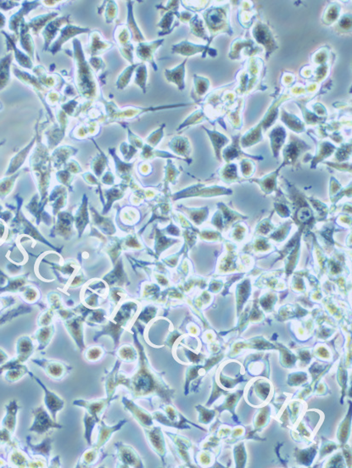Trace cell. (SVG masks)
Here are the masks:
<instances>
[{
	"label": "cell",
	"mask_w": 352,
	"mask_h": 468,
	"mask_svg": "<svg viewBox=\"0 0 352 468\" xmlns=\"http://www.w3.org/2000/svg\"><path fill=\"white\" fill-rule=\"evenodd\" d=\"M37 141L39 145L31 158V167L39 181V189L41 192L42 200L47 196V189L50 179V161L46 148L40 142V136L37 129Z\"/></svg>",
	"instance_id": "3957f363"
},
{
	"label": "cell",
	"mask_w": 352,
	"mask_h": 468,
	"mask_svg": "<svg viewBox=\"0 0 352 468\" xmlns=\"http://www.w3.org/2000/svg\"><path fill=\"white\" fill-rule=\"evenodd\" d=\"M39 3L40 2H39V1H33V2H26H26H24L22 4L23 7L21 8V10H20L18 13L16 14L13 16V18L11 20V28L17 33L19 25L24 21L23 16L27 15L31 10H33V9L37 8L38 6H40Z\"/></svg>",
	"instance_id": "d4e9b609"
},
{
	"label": "cell",
	"mask_w": 352,
	"mask_h": 468,
	"mask_svg": "<svg viewBox=\"0 0 352 468\" xmlns=\"http://www.w3.org/2000/svg\"><path fill=\"white\" fill-rule=\"evenodd\" d=\"M121 365H122V362L120 359H117L112 370L110 371V372L107 370L104 371L105 375L103 378V381H104V388H105V392H107V397H108V398H118V396L115 395V393H116V390H117V387H118L117 386V374L119 372Z\"/></svg>",
	"instance_id": "9a60e30c"
},
{
	"label": "cell",
	"mask_w": 352,
	"mask_h": 468,
	"mask_svg": "<svg viewBox=\"0 0 352 468\" xmlns=\"http://www.w3.org/2000/svg\"><path fill=\"white\" fill-rule=\"evenodd\" d=\"M87 198L84 196L83 199V203L81 204L80 208L78 210V213H76V227L78 228L79 236L82 235L83 231L85 229V227L88 223V207H87Z\"/></svg>",
	"instance_id": "f1b7e54d"
},
{
	"label": "cell",
	"mask_w": 352,
	"mask_h": 468,
	"mask_svg": "<svg viewBox=\"0 0 352 468\" xmlns=\"http://www.w3.org/2000/svg\"><path fill=\"white\" fill-rule=\"evenodd\" d=\"M136 71L135 83L142 88L143 93H146V81H147V68L145 64H139Z\"/></svg>",
	"instance_id": "f35d334b"
},
{
	"label": "cell",
	"mask_w": 352,
	"mask_h": 468,
	"mask_svg": "<svg viewBox=\"0 0 352 468\" xmlns=\"http://www.w3.org/2000/svg\"><path fill=\"white\" fill-rule=\"evenodd\" d=\"M110 154H112L113 157L115 158V161L117 163V172H118L120 176L123 175L124 176H128V172H129L132 168V164H125L122 163L120 161L119 158L117 157V155H115V149L113 150H111L110 149ZM123 176V177H124Z\"/></svg>",
	"instance_id": "60d3db41"
},
{
	"label": "cell",
	"mask_w": 352,
	"mask_h": 468,
	"mask_svg": "<svg viewBox=\"0 0 352 468\" xmlns=\"http://www.w3.org/2000/svg\"><path fill=\"white\" fill-rule=\"evenodd\" d=\"M98 298H99V295L98 294H93V293L89 291L88 289H87L86 292L84 293V301H85L86 305H88L90 307H98V305H99V304H98Z\"/></svg>",
	"instance_id": "ee69618b"
},
{
	"label": "cell",
	"mask_w": 352,
	"mask_h": 468,
	"mask_svg": "<svg viewBox=\"0 0 352 468\" xmlns=\"http://www.w3.org/2000/svg\"><path fill=\"white\" fill-rule=\"evenodd\" d=\"M76 61V86L82 95L86 98H93L97 94V83L90 65L86 61L80 42L73 40Z\"/></svg>",
	"instance_id": "7a4b0ae2"
},
{
	"label": "cell",
	"mask_w": 352,
	"mask_h": 468,
	"mask_svg": "<svg viewBox=\"0 0 352 468\" xmlns=\"http://www.w3.org/2000/svg\"><path fill=\"white\" fill-rule=\"evenodd\" d=\"M132 4H133V2H131V1H128V4H127V8H128L127 26H128V28H129L130 33H131V36L132 37V39H134L135 41L138 42L140 44L141 42L145 40V38L143 36L142 33L140 32L139 29L137 27V24L135 22L134 18H133Z\"/></svg>",
	"instance_id": "1f68e13d"
},
{
	"label": "cell",
	"mask_w": 352,
	"mask_h": 468,
	"mask_svg": "<svg viewBox=\"0 0 352 468\" xmlns=\"http://www.w3.org/2000/svg\"><path fill=\"white\" fill-rule=\"evenodd\" d=\"M91 65H93V67L95 68L96 70H98L99 69H102L104 67V62L101 59H99L98 57H92V59L90 60Z\"/></svg>",
	"instance_id": "db71d44e"
},
{
	"label": "cell",
	"mask_w": 352,
	"mask_h": 468,
	"mask_svg": "<svg viewBox=\"0 0 352 468\" xmlns=\"http://www.w3.org/2000/svg\"><path fill=\"white\" fill-rule=\"evenodd\" d=\"M107 455L104 454L102 450H98L91 446L88 450L83 453L80 459L78 460L77 467H89L92 465H95L98 463V458L105 457Z\"/></svg>",
	"instance_id": "603a6c76"
},
{
	"label": "cell",
	"mask_w": 352,
	"mask_h": 468,
	"mask_svg": "<svg viewBox=\"0 0 352 468\" xmlns=\"http://www.w3.org/2000/svg\"><path fill=\"white\" fill-rule=\"evenodd\" d=\"M49 467H61V464L60 461V456H55L50 460V462L48 464Z\"/></svg>",
	"instance_id": "6f0895ef"
},
{
	"label": "cell",
	"mask_w": 352,
	"mask_h": 468,
	"mask_svg": "<svg viewBox=\"0 0 352 468\" xmlns=\"http://www.w3.org/2000/svg\"><path fill=\"white\" fill-rule=\"evenodd\" d=\"M20 406L17 404V401H13L9 404L7 406V415L4 420V425L8 428L10 432L13 434L16 427V415L18 412Z\"/></svg>",
	"instance_id": "f546056e"
},
{
	"label": "cell",
	"mask_w": 352,
	"mask_h": 468,
	"mask_svg": "<svg viewBox=\"0 0 352 468\" xmlns=\"http://www.w3.org/2000/svg\"><path fill=\"white\" fill-rule=\"evenodd\" d=\"M17 447L18 446H16V449L11 452V462L19 467H29V463L31 458L30 457L28 453L26 452V449L25 451H22L21 450H18Z\"/></svg>",
	"instance_id": "e575fe53"
},
{
	"label": "cell",
	"mask_w": 352,
	"mask_h": 468,
	"mask_svg": "<svg viewBox=\"0 0 352 468\" xmlns=\"http://www.w3.org/2000/svg\"><path fill=\"white\" fill-rule=\"evenodd\" d=\"M85 320L83 319V316H77L76 314L69 318L63 320L68 334L72 337V339L75 342L76 345L82 352L84 351L86 349L84 336H83V322Z\"/></svg>",
	"instance_id": "ba28073f"
},
{
	"label": "cell",
	"mask_w": 352,
	"mask_h": 468,
	"mask_svg": "<svg viewBox=\"0 0 352 468\" xmlns=\"http://www.w3.org/2000/svg\"><path fill=\"white\" fill-rule=\"evenodd\" d=\"M117 399L115 398H102L93 400V401H86V400H75L73 401V405L79 407H83L86 409L88 413L92 415L93 417H95L98 422H100L102 416L104 414V411L107 410V407L112 403V401H115Z\"/></svg>",
	"instance_id": "9c48e42d"
},
{
	"label": "cell",
	"mask_w": 352,
	"mask_h": 468,
	"mask_svg": "<svg viewBox=\"0 0 352 468\" xmlns=\"http://www.w3.org/2000/svg\"><path fill=\"white\" fill-rule=\"evenodd\" d=\"M22 291H23L22 295H23L24 300H25V301H26V302H35V301H37L38 299H39V293L38 290H36L35 287H23Z\"/></svg>",
	"instance_id": "7bdbcfd3"
},
{
	"label": "cell",
	"mask_w": 352,
	"mask_h": 468,
	"mask_svg": "<svg viewBox=\"0 0 352 468\" xmlns=\"http://www.w3.org/2000/svg\"><path fill=\"white\" fill-rule=\"evenodd\" d=\"M138 65L139 64H132V65H129L128 67L126 68V70H123V73L120 75L118 81L117 82V88H119V89H123L128 85L130 79H131L132 74H133V71L137 69Z\"/></svg>",
	"instance_id": "74e56055"
},
{
	"label": "cell",
	"mask_w": 352,
	"mask_h": 468,
	"mask_svg": "<svg viewBox=\"0 0 352 468\" xmlns=\"http://www.w3.org/2000/svg\"><path fill=\"white\" fill-rule=\"evenodd\" d=\"M55 333V326L53 324H50L49 326L40 327V329L35 333L32 337V339H35L39 343L38 350L42 351L46 349L47 346L52 340Z\"/></svg>",
	"instance_id": "44dd1931"
},
{
	"label": "cell",
	"mask_w": 352,
	"mask_h": 468,
	"mask_svg": "<svg viewBox=\"0 0 352 468\" xmlns=\"http://www.w3.org/2000/svg\"><path fill=\"white\" fill-rule=\"evenodd\" d=\"M57 177L58 179H59V182H60L61 184L67 185L68 187L71 186L70 180L72 179V177H71L70 171H59L57 173Z\"/></svg>",
	"instance_id": "816d5d0a"
},
{
	"label": "cell",
	"mask_w": 352,
	"mask_h": 468,
	"mask_svg": "<svg viewBox=\"0 0 352 468\" xmlns=\"http://www.w3.org/2000/svg\"><path fill=\"white\" fill-rule=\"evenodd\" d=\"M127 422H128V420L122 419L117 424L108 426L104 422V420H100V422L98 423V431L97 440L91 446L96 449V450H102L104 445H107L108 441L111 440L112 435H114L115 433H117V431H119Z\"/></svg>",
	"instance_id": "8fae6325"
},
{
	"label": "cell",
	"mask_w": 352,
	"mask_h": 468,
	"mask_svg": "<svg viewBox=\"0 0 352 468\" xmlns=\"http://www.w3.org/2000/svg\"><path fill=\"white\" fill-rule=\"evenodd\" d=\"M122 401L124 408L127 410V411H129L132 417L137 421L141 427H150L153 426V416L150 412H148L141 406H137V404L134 403V401L127 398V396H123Z\"/></svg>",
	"instance_id": "30bf717a"
},
{
	"label": "cell",
	"mask_w": 352,
	"mask_h": 468,
	"mask_svg": "<svg viewBox=\"0 0 352 468\" xmlns=\"http://www.w3.org/2000/svg\"><path fill=\"white\" fill-rule=\"evenodd\" d=\"M57 16L58 13L56 12H51V13L44 14L42 16H37L35 18L31 19L30 23L27 24L29 29L31 28L33 31L34 34L38 35L44 26H46Z\"/></svg>",
	"instance_id": "4316f807"
},
{
	"label": "cell",
	"mask_w": 352,
	"mask_h": 468,
	"mask_svg": "<svg viewBox=\"0 0 352 468\" xmlns=\"http://www.w3.org/2000/svg\"><path fill=\"white\" fill-rule=\"evenodd\" d=\"M70 16H62L57 19H54L53 21H50L44 28V31L42 32L44 39V50H49V45L55 39V35L57 34L60 26L63 24H68V19Z\"/></svg>",
	"instance_id": "e0dca14e"
},
{
	"label": "cell",
	"mask_w": 352,
	"mask_h": 468,
	"mask_svg": "<svg viewBox=\"0 0 352 468\" xmlns=\"http://www.w3.org/2000/svg\"><path fill=\"white\" fill-rule=\"evenodd\" d=\"M21 45L31 59H34V43L29 33V27L25 21L21 22Z\"/></svg>",
	"instance_id": "83f0119b"
},
{
	"label": "cell",
	"mask_w": 352,
	"mask_h": 468,
	"mask_svg": "<svg viewBox=\"0 0 352 468\" xmlns=\"http://www.w3.org/2000/svg\"><path fill=\"white\" fill-rule=\"evenodd\" d=\"M133 339L138 353L137 368L132 376H127L119 370L117 374V386L123 385L129 390L133 400L150 399L154 393H158L160 378L157 373L152 369L146 355L145 348L137 338V331L134 327Z\"/></svg>",
	"instance_id": "6da1fadb"
},
{
	"label": "cell",
	"mask_w": 352,
	"mask_h": 468,
	"mask_svg": "<svg viewBox=\"0 0 352 468\" xmlns=\"http://www.w3.org/2000/svg\"><path fill=\"white\" fill-rule=\"evenodd\" d=\"M114 176H113V174H112L111 171L107 172V174H105V175L103 176V178H102V182H103L104 184H107V185H112V184H114Z\"/></svg>",
	"instance_id": "9f6ffc18"
},
{
	"label": "cell",
	"mask_w": 352,
	"mask_h": 468,
	"mask_svg": "<svg viewBox=\"0 0 352 468\" xmlns=\"http://www.w3.org/2000/svg\"><path fill=\"white\" fill-rule=\"evenodd\" d=\"M53 316H54V310L49 309V310H46L44 313L42 314L41 316H39V321H38L39 326L46 327L52 324Z\"/></svg>",
	"instance_id": "bcb514c9"
},
{
	"label": "cell",
	"mask_w": 352,
	"mask_h": 468,
	"mask_svg": "<svg viewBox=\"0 0 352 468\" xmlns=\"http://www.w3.org/2000/svg\"><path fill=\"white\" fill-rule=\"evenodd\" d=\"M31 373L26 365H23L21 363L16 364L13 366L12 368H10V371L6 373V380L10 383H16L17 381L20 380L21 378H23L24 376Z\"/></svg>",
	"instance_id": "836d02e7"
},
{
	"label": "cell",
	"mask_w": 352,
	"mask_h": 468,
	"mask_svg": "<svg viewBox=\"0 0 352 468\" xmlns=\"http://www.w3.org/2000/svg\"><path fill=\"white\" fill-rule=\"evenodd\" d=\"M88 32H90V29L83 28L80 26L67 24L64 28L61 29L60 38L54 43L52 46L49 47V51L51 52L53 55H55L57 52H59V50H60L63 44L69 39L77 36L78 34L88 33Z\"/></svg>",
	"instance_id": "4fadbf2b"
},
{
	"label": "cell",
	"mask_w": 352,
	"mask_h": 468,
	"mask_svg": "<svg viewBox=\"0 0 352 468\" xmlns=\"http://www.w3.org/2000/svg\"><path fill=\"white\" fill-rule=\"evenodd\" d=\"M77 152H78V150H76L74 148L70 147V146H67V145L61 146V147L56 149L55 152L53 153L52 156L53 160L55 161V167L60 168L63 164L66 162L69 157H71L72 155H75Z\"/></svg>",
	"instance_id": "484cf974"
},
{
	"label": "cell",
	"mask_w": 352,
	"mask_h": 468,
	"mask_svg": "<svg viewBox=\"0 0 352 468\" xmlns=\"http://www.w3.org/2000/svg\"><path fill=\"white\" fill-rule=\"evenodd\" d=\"M121 151H122V155L124 156L125 160L129 161L132 159L133 155L136 154L137 150L134 149L132 145H127L126 142H122V145H121Z\"/></svg>",
	"instance_id": "c3c4849f"
},
{
	"label": "cell",
	"mask_w": 352,
	"mask_h": 468,
	"mask_svg": "<svg viewBox=\"0 0 352 468\" xmlns=\"http://www.w3.org/2000/svg\"><path fill=\"white\" fill-rule=\"evenodd\" d=\"M31 361L34 364L41 368L44 371V373H46V375L49 378H52L53 380H62L73 369L71 366L65 364V362L55 359L32 358Z\"/></svg>",
	"instance_id": "5b68a950"
},
{
	"label": "cell",
	"mask_w": 352,
	"mask_h": 468,
	"mask_svg": "<svg viewBox=\"0 0 352 468\" xmlns=\"http://www.w3.org/2000/svg\"><path fill=\"white\" fill-rule=\"evenodd\" d=\"M125 329L120 327L119 325L115 323L112 321H110L108 324H105L103 326L100 331L97 332L95 336L93 338L94 341H97L100 337L104 335H110L112 337L113 341H114V349H117V346L119 344L120 338L122 333L124 332Z\"/></svg>",
	"instance_id": "ffe728a7"
},
{
	"label": "cell",
	"mask_w": 352,
	"mask_h": 468,
	"mask_svg": "<svg viewBox=\"0 0 352 468\" xmlns=\"http://www.w3.org/2000/svg\"><path fill=\"white\" fill-rule=\"evenodd\" d=\"M67 171L73 173H78V171H81L80 166L78 165V162L72 161L70 163L68 164Z\"/></svg>",
	"instance_id": "11a10c76"
},
{
	"label": "cell",
	"mask_w": 352,
	"mask_h": 468,
	"mask_svg": "<svg viewBox=\"0 0 352 468\" xmlns=\"http://www.w3.org/2000/svg\"><path fill=\"white\" fill-rule=\"evenodd\" d=\"M98 420L95 417H93L92 415L88 413V411H85L84 417H83V423L85 427V433H84V438H85L86 442L88 445L91 446L93 445L92 443V434H93V428L95 427L96 424L98 423Z\"/></svg>",
	"instance_id": "d590c367"
},
{
	"label": "cell",
	"mask_w": 352,
	"mask_h": 468,
	"mask_svg": "<svg viewBox=\"0 0 352 468\" xmlns=\"http://www.w3.org/2000/svg\"><path fill=\"white\" fill-rule=\"evenodd\" d=\"M29 376L31 377L34 381L41 387L42 389L44 392V406L49 411V414L51 415L53 419L56 421V416L59 411H61L65 407V401L60 398V396L56 394L55 392L50 390L44 385V383L39 379L37 376L34 375L33 373H29Z\"/></svg>",
	"instance_id": "52a82bcc"
},
{
	"label": "cell",
	"mask_w": 352,
	"mask_h": 468,
	"mask_svg": "<svg viewBox=\"0 0 352 468\" xmlns=\"http://www.w3.org/2000/svg\"><path fill=\"white\" fill-rule=\"evenodd\" d=\"M156 308L151 306V305H149V306H146V307L144 308V310L141 311L139 316L137 317V321L138 322H144V323L147 324L148 322H150L151 321V319L153 318L154 316H156Z\"/></svg>",
	"instance_id": "b9f144b4"
},
{
	"label": "cell",
	"mask_w": 352,
	"mask_h": 468,
	"mask_svg": "<svg viewBox=\"0 0 352 468\" xmlns=\"http://www.w3.org/2000/svg\"><path fill=\"white\" fill-rule=\"evenodd\" d=\"M128 133H129V141L130 142H132V146H135V147L137 148H142V139H141L139 137H137L136 135L133 134L132 131H130L129 129H128Z\"/></svg>",
	"instance_id": "f5cc1de1"
},
{
	"label": "cell",
	"mask_w": 352,
	"mask_h": 468,
	"mask_svg": "<svg viewBox=\"0 0 352 468\" xmlns=\"http://www.w3.org/2000/svg\"><path fill=\"white\" fill-rule=\"evenodd\" d=\"M100 155H98L96 157V159L93 160V162H92V168H93V171L95 172L97 176H99L101 175L102 172L104 171V168H105V166L107 165V158L105 157L104 153L100 152Z\"/></svg>",
	"instance_id": "ab89813d"
},
{
	"label": "cell",
	"mask_w": 352,
	"mask_h": 468,
	"mask_svg": "<svg viewBox=\"0 0 352 468\" xmlns=\"http://www.w3.org/2000/svg\"><path fill=\"white\" fill-rule=\"evenodd\" d=\"M143 428H144V432H145L148 442L150 444V447L152 448V450L155 452L157 453V455L161 456V459H163L166 450H165V443H164L161 428L154 427V425L150 427H143Z\"/></svg>",
	"instance_id": "5bb4252c"
},
{
	"label": "cell",
	"mask_w": 352,
	"mask_h": 468,
	"mask_svg": "<svg viewBox=\"0 0 352 468\" xmlns=\"http://www.w3.org/2000/svg\"><path fill=\"white\" fill-rule=\"evenodd\" d=\"M34 347L32 339L29 336H21L16 343V354L17 359L21 363L26 362L33 354Z\"/></svg>",
	"instance_id": "ac0fdd59"
},
{
	"label": "cell",
	"mask_w": 352,
	"mask_h": 468,
	"mask_svg": "<svg viewBox=\"0 0 352 468\" xmlns=\"http://www.w3.org/2000/svg\"><path fill=\"white\" fill-rule=\"evenodd\" d=\"M48 300L50 304V309L52 310H61L62 308V303H61V297L60 295L56 293H50L48 295Z\"/></svg>",
	"instance_id": "f6af8a7d"
},
{
	"label": "cell",
	"mask_w": 352,
	"mask_h": 468,
	"mask_svg": "<svg viewBox=\"0 0 352 468\" xmlns=\"http://www.w3.org/2000/svg\"><path fill=\"white\" fill-rule=\"evenodd\" d=\"M117 449V462L118 467H144L142 458L132 446L123 443H116Z\"/></svg>",
	"instance_id": "8992f818"
},
{
	"label": "cell",
	"mask_w": 352,
	"mask_h": 468,
	"mask_svg": "<svg viewBox=\"0 0 352 468\" xmlns=\"http://www.w3.org/2000/svg\"><path fill=\"white\" fill-rule=\"evenodd\" d=\"M108 3L109 4L107 6V12H105V16H107L105 18H107V23H111L117 16V6L114 1H110Z\"/></svg>",
	"instance_id": "7dc6e473"
},
{
	"label": "cell",
	"mask_w": 352,
	"mask_h": 468,
	"mask_svg": "<svg viewBox=\"0 0 352 468\" xmlns=\"http://www.w3.org/2000/svg\"><path fill=\"white\" fill-rule=\"evenodd\" d=\"M91 55H95L102 54L107 49L112 48V44L108 42L103 41L101 36L98 34V31H93L91 35Z\"/></svg>",
	"instance_id": "4dcf8cb0"
},
{
	"label": "cell",
	"mask_w": 352,
	"mask_h": 468,
	"mask_svg": "<svg viewBox=\"0 0 352 468\" xmlns=\"http://www.w3.org/2000/svg\"><path fill=\"white\" fill-rule=\"evenodd\" d=\"M162 42L163 40H159L153 43H140L136 49L137 57L141 60L150 62L156 70V64L153 60V55L155 50L161 45Z\"/></svg>",
	"instance_id": "d6986e66"
},
{
	"label": "cell",
	"mask_w": 352,
	"mask_h": 468,
	"mask_svg": "<svg viewBox=\"0 0 352 468\" xmlns=\"http://www.w3.org/2000/svg\"><path fill=\"white\" fill-rule=\"evenodd\" d=\"M35 141H37V135H35V137L32 138L31 142L29 145H26V147L24 148L23 150H21V152H19L17 155L15 156L13 158V161L11 162V168L8 171L9 172H14V171L18 170L20 167H21V165L24 163V161H26V157L28 155V153L30 152L31 148L34 145V142Z\"/></svg>",
	"instance_id": "d6a6232c"
},
{
	"label": "cell",
	"mask_w": 352,
	"mask_h": 468,
	"mask_svg": "<svg viewBox=\"0 0 352 468\" xmlns=\"http://www.w3.org/2000/svg\"><path fill=\"white\" fill-rule=\"evenodd\" d=\"M110 354H115L117 359L121 362L126 363H133L138 359V353L136 348L129 344H125L120 346L118 349H114L113 352H109Z\"/></svg>",
	"instance_id": "7402d4cb"
},
{
	"label": "cell",
	"mask_w": 352,
	"mask_h": 468,
	"mask_svg": "<svg viewBox=\"0 0 352 468\" xmlns=\"http://www.w3.org/2000/svg\"><path fill=\"white\" fill-rule=\"evenodd\" d=\"M107 353V352L105 351L104 348H102L101 346L94 345V346L88 347V349H85V350H84V358L88 362L95 363V362H98L99 359H101Z\"/></svg>",
	"instance_id": "8d00e7d4"
},
{
	"label": "cell",
	"mask_w": 352,
	"mask_h": 468,
	"mask_svg": "<svg viewBox=\"0 0 352 468\" xmlns=\"http://www.w3.org/2000/svg\"><path fill=\"white\" fill-rule=\"evenodd\" d=\"M122 262H119L117 267L112 271L110 274L107 275L104 277V280L110 285H118V286H125L129 284L130 282L127 280V276L125 274L124 271L122 270Z\"/></svg>",
	"instance_id": "cb8c5ba5"
},
{
	"label": "cell",
	"mask_w": 352,
	"mask_h": 468,
	"mask_svg": "<svg viewBox=\"0 0 352 468\" xmlns=\"http://www.w3.org/2000/svg\"><path fill=\"white\" fill-rule=\"evenodd\" d=\"M137 309L138 305L135 301H127L123 303L117 310V313L112 319V321L125 329L127 328L130 321L133 318L135 314L137 313Z\"/></svg>",
	"instance_id": "7c38bea8"
},
{
	"label": "cell",
	"mask_w": 352,
	"mask_h": 468,
	"mask_svg": "<svg viewBox=\"0 0 352 468\" xmlns=\"http://www.w3.org/2000/svg\"><path fill=\"white\" fill-rule=\"evenodd\" d=\"M26 443L28 447V450L26 449V452L28 454L30 453L31 455H39L44 457L49 464L50 451L52 449L53 440L51 438L46 437L40 444L32 445L31 443V437H26Z\"/></svg>",
	"instance_id": "2e32d148"
},
{
	"label": "cell",
	"mask_w": 352,
	"mask_h": 468,
	"mask_svg": "<svg viewBox=\"0 0 352 468\" xmlns=\"http://www.w3.org/2000/svg\"><path fill=\"white\" fill-rule=\"evenodd\" d=\"M33 422L28 431L36 433L38 435H44L49 432V430L61 429L62 425L59 424L55 420L53 419L51 415L47 411L45 406H40L32 410Z\"/></svg>",
	"instance_id": "277c9868"
},
{
	"label": "cell",
	"mask_w": 352,
	"mask_h": 468,
	"mask_svg": "<svg viewBox=\"0 0 352 468\" xmlns=\"http://www.w3.org/2000/svg\"><path fill=\"white\" fill-rule=\"evenodd\" d=\"M89 287H90L91 290L97 291L99 295L107 296V287H105L104 282H101V281H96V282H92L89 285Z\"/></svg>",
	"instance_id": "f907efd6"
},
{
	"label": "cell",
	"mask_w": 352,
	"mask_h": 468,
	"mask_svg": "<svg viewBox=\"0 0 352 468\" xmlns=\"http://www.w3.org/2000/svg\"><path fill=\"white\" fill-rule=\"evenodd\" d=\"M132 51H133V46L132 44H127L125 46L121 48V53L123 55L125 59H127L130 63H133V56H132Z\"/></svg>",
	"instance_id": "681fc988"
}]
</instances>
